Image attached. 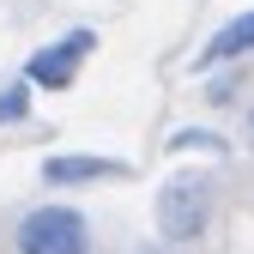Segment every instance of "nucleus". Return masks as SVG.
<instances>
[{
  "mask_svg": "<svg viewBox=\"0 0 254 254\" xmlns=\"http://www.w3.org/2000/svg\"><path fill=\"white\" fill-rule=\"evenodd\" d=\"M212 206H218V188L200 170H176L164 188H157V242L164 248H188L212 230Z\"/></svg>",
  "mask_w": 254,
  "mask_h": 254,
  "instance_id": "nucleus-1",
  "label": "nucleus"
},
{
  "mask_svg": "<svg viewBox=\"0 0 254 254\" xmlns=\"http://www.w3.org/2000/svg\"><path fill=\"white\" fill-rule=\"evenodd\" d=\"M12 242L18 254H91V218L79 206H30Z\"/></svg>",
  "mask_w": 254,
  "mask_h": 254,
  "instance_id": "nucleus-2",
  "label": "nucleus"
},
{
  "mask_svg": "<svg viewBox=\"0 0 254 254\" xmlns=\"http://www.w3.org/2000/svg\"><path fill=\"white\" fill-rule=\"evenodd\" d=\"M97 55V30H67V37H55V43H43V49H30V61H24V85L30 91H73V79H79V67Z\"/></svg>",
  "mask_w": 254,
  "mask_h": 254,
  "instance_id": "nucleus-3",
  "label": "nucleus"
},
{
  "mask_svg": "<svg viewBox=\"0 0 254 254\" xmlns=\"http://www.w3.org/2000/svg\"><path fill=\"white\" fill-rule=\"evenodd\" d=\"M37 176H43L49 188H91V182H121V176H133V164L103 157V151H55V157H43Z\"/></svg>",
  "mask_w": 254,
  "mask_h": 254,
  "instance_id": "nucleus-4",
  "label": "nucleus"
},
{
  "mask_svg": "<svg viewBox=\"0 0 254 254\" xmlns=\"http://www.w3.org/2000/svg\"><path fill=\"white\" fill-rule=\"evenodd\" d=\"M242 55H254V6L248 12H236V18H224L206 37V49L194 55V67L200 73H212V67H230V61H242Z\"/></svg>",
  "mask_w": 254,
  "mask_h": 254,
  "instance_id": "nucleus-5",
  "label": "nucleus"
},
{
  "mask_svg": "<svg viewBox=\"0 0 254 254\" xmlns=\"http://www.w3.org/2000/svg\"><path fill=\"white\" fill-rule=\"evenodd\" d=\"M30 115V85L24 79H0V127H18Z\"/></svg>",
  "mask_w": 254,
  "mask_h": 254,
  "instance_id": "nucleus-6",
  "label": "nucleus"
},
{
  "mask_svg": "<svg viewBox=\"0 0 254 254\" xmlns=\"http://www.w3.org/2000/svg\"><path fill=\"white\" fill-rule=\"evenodd\" d=\"M170 151H212V157H224L230 139L224 133H206V127H182V133H170Z\"/></svg>",
  "mask_w": 254,
  "mask_h": 254,
  "instance_id": "nucleus-7",
  "label": "nucleus"
},
{
  "mask_svg": "<svg viewBox=\"0 0 254 254\" xmlns=\"http://www.w3.org/2000/svg\"><path fill=\"white\" fill-rule=\"evenodd\" d=\"M236 91H242L236 73H218V79H206V103H236Z\"/></svg>",
  "mask_w": 254,
  "mask_h": 254,
  "instance_id": "nucleus-8",
  "label": "nucleus"
},
{
  "mask_svg": "<svg viewBox=\"0 0 254 254\" xmlns=\"http://www.w3.org/2000/svg\"><path fill=\"white\" fill-rule=\"evenodd\" d=\"M139 254H170V248H164V242H151V248H139Z\"/></svg>",
  "mask_w": 254,
  "mask_h": 254,
  "instance_id": "nucleus-9",
  "label": "nucleus"
},
{
  "mask_svg": "<svg viewBox=\"0 0 254 254\" xmlns=\"http://www.w3.org/2000/svg\"><path fill=\"white\" fill-rule=\"evenodd\" d=\"M248 145H254V109H248Z\"/></svg>",
  "mask_w": 254,
  "mask_h": 254,
  "instance_id": "nucleus-10",
  "label": "nucleus"
}]
</instances>
